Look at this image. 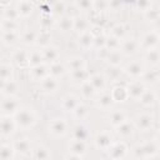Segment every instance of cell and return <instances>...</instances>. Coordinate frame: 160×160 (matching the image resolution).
<instances>
[{
	"mask_svg": "<svg viewBox=\"0 0 160 160\" xmlns=\"http://www.w3.org/2000/svg\"><path fill=\"white\" fill-rule=\"evenodd\" d=\"M86 135H88V132H86L85 128H82V126H76V128L74 129V138H75V140L84 141L85 138H86Z\"/></svg>",
	"mask_w": 160,
	"mask_h": 160,
	"instance_id": "d4e9b609",
	"label": "cell"
},
{
	"mask_svg": "<svg viewBox=\"0 0 160 160\" xmlns=\"http://www.w3.org/2000/svg\"><path fill=\"white\" fill-rule=\"evenodd\" d=\"M65 160H80V156H78V155H68L66 158H65Z\"/></svg>",
	"mask_w": 160,
	"mask_h": 160,
	"instance_id": "b9f144b4",
	"label": "cell"
},
{
	"mask_svg": "<svg viewBox=\"0 0 160 160\" xmlns=\"http://www.w3.org/2000/svg\"><path fill=\"white\" fill-rule=\"evenodd\" d=\"M151 122H152V119H151L149 115H141V116H139L138 120H136V126H138L139 129L145 130V129H149V128L151 126Z\"/></svg>",
	"mask_w": 160,
	"mask_h": 160,
	"instance_id": "8fae6325",
	"label": "cell"
},
{
	"mask_svg": "<svg viewBox=\"0 0 160 160\" xmlns=\"http://www.w3.org/2000/svg\"><path fill=\"white\" fill-rule=\"evenodd\" d=\"M109 121H110L112 125L119 126L121 122H124V121H125V115H124L122 112H120V111H115V112H112V114L110 115Z\"/></svg>",
	"mask_w": 160,
	"mask_h": 160,
	"instance_id": "2e32d148",
	"label": "cell"
},
{
	"mask_svg": "<svg viewBox=\"0 0 160 160\" xmlns=\"http://www.w3.org/2000/svg\"><path fill=\"white\" fill-rule=\"evenodd\" d=\"M85 144H84V141H79V140H75V141H72L71 142V145H70V150L72 151V154L74 155H78V156H80V155H82L84 152H85Z\"/></svg>",
	"mask_w": 160,
	"mask_h": 160,
	"instance_id": "30bf717a",
	"label": "cell"
},
{
	"mask_svg": "<svg viewBox=\"0 0 160 160\" xmlns=\"http://www.w3.org/2000/svg\"><path fill=\"white\" fill-rule=\"evenodd\" d=\"M1 110L2 111H6V112H12L18 109V102L14 100V99H8V100H4L0 105Z\"/></svg>",
	"mask_w": 160,
	"mask_h": 160,
	"instance_id": "7c38bea8",
	"label": "cell"
},
{
	"mask_svg": "<svg viewBox=\"0 0 160 160\" xmlns=\"http://www.w3.org/2000/svg\"><path fill=\"white\" fill-rule=\"evenodd\" d=\"M15 129V121L10 118H2L0 120V134L4 136H9L12 134Z\"/></svg>",
	"mask_w": 160,
	"mask_h": 160,
	"instance_id": "7a4b0ae2",
	"label": "cell"
},
{
	"mask_svg": "<svg viewBox=\"0 0 160 160\" xmlns=\"http://www.w3.org/2000/svg\"><path fill=\"white\" fill-rule=\"evenodd\" d=\"M50 131L56 136L64 135L65 131H66V122L64 120H61V119H55L50 124Z\"/></svg>",
	"mask_w": 160,
	"mask_h": 160,
	"instance_id": "3957f363",
	"label": "cell"
},
{
	"mask_svg": "<svg viewBox=\"0 0 160 160\" xmlns=\"http://www.w3.org/2000/svg\"><path fill=\"white\" fill-rule=\"evenodd\" d=\"M131 129H132L131 124L124 121V122H121V124L118 126V134L121 135V136H128V135L131 134V131H132Z\"/></svg>",
	"mask_w": 160,
	"mask_h": 160,
	"instance_id": "ac0fdd59",
	"label": "cell"
},
{
	"mask_svg": "<svg viewBox=\"0 0 160 160\" xmlns=\"http://www.w3.org/2000/svg\"><path fill=\"white\" fill-rule=\"evenodd\" d=\"M58 58V51L55 48H46L42 52V59L48 61H55Z\"/></svg>",
	"mask_w": 160,
	"mask_h": 160,
	"instance_id": "e0dca14e",
	"label": "cell"
},
{
	"mask_svg": "<svg viewBox=\"0 0 160 160\" xmlns=\"http://www.w3.org/2000/svg\"><path fill=\"white\" fill-rule=\"evenodd\" d=\"M111 99L112 101H124L129 95H128V90L122 86H118V88H114L112 92H111Z\"/></svg>",
	"mask_w": 160,
	"mask_h": 160,
	"instance_id": "8992f818",
	"label": "cell"
},
{
	"mask_svg": "<svg viewBox=\"0 0 160 160\" xmlns=\"http://www.w3.org/2000/svg\"><path fill=\"white\" fill-rule=\"evenodd\" d=\"M76 106H78V101H76V99L74 96H68V98L64 99V108L66 110H71L72 111Z\"/></svg>",
	"mask_w": 160,
	"mask_h": 160,
	"instance_id": "4316f807",
	"label": "cell"
},
{
	"mask_svg": "<svg viewBox=\"0 0 160 160\" xmlns=\"http://www.w3.org/2000/svg\"><path fill=\"white\" fill-rule=\"evenodd\" d=\"M96 145L101 149H108L111 146V136L108 132H101L96 136Z\"/></svg>",
	"mask_w": 160,
	"mask_h": 160,
	"instance_id": "5b68a950",
	"label": "cell"
},
{
	"mask_svg": "<svg viewBox=\"0 0 160 160\" xmlns=\"http://www.w3.org/2000/svg\"><path fill=\"white\" fill-rule=\"evenodd\" d=\"M86 76H88V72L84 69H79V70L72 71V79L75 81H85Z\"/></svg>",
	"mask_w": 160,
	"mask_h": 160,
	"instance_id": "f546056e",
	"label": "cell"
},
{
	"mask_svg": "<svg viewBox=\"0 0 160 160\" xmlns=\"http://www.w3.org/2000/svg\"><path fill=\"white\" fill-rule=\"evenodd\" d=\"M149 160H158V158H156V156H154V158H150Z\"/></svg>",
	"mask_w": 160,
	"mask_h": 160,
	"instance_id": "ee69618b",
	"label": "cell"
},
{
	"mask_svg": "<svg viewBox=\"0 0 160 160\" xmlns=\"http://www.w3.org/2000/svg\"><path fill=\"white\" fill-rule=\"evenodd\" d=\"M12 76V70L8 65H0V79L4 81L10 80Z\"/></svg>",
	"mask_w": 160,
	"mask_h": 160,
	"instance_id": "ffe728a7",
	"label": "cell"
},
{
	"mask_svg": "<svg viewBox=\"0 0 160 160\" xmlns=\"http://www.w3.org/2000/svg\"><path fill=\"white\" fill-rule=\"evenodd\" d=\"M105 44L110 48V50H112V49H115V48H118V40L116 39H109V40H106L105 41Z\"/></svg>",
	"mask_w": 160,
	"mask_h": 160,
	"instance_id": "f35d334b",
	"label": "cell"
},
{
	"mask_svg": "<svg viewBox=\"0 0 160 160\" xmlns=\"http://www.w3.org/2000/svg\"><path fill=\"white\" fill-rule=\"evenodd\" d=\"M16 90H18V85L14 82V81H6L5 82V86H4V92L6 94V95H12V94H15L16 92Z\"/></svg>",
	"mask_w": 160,
	"mask_h": 160,
	"instance_id": "83f0119b",
	"label": "cell"
},
{
	"mask_svg": "<svg viewBox=\"0 0 160 160\" xmlns=\"http://www.w3.org/2000/svg\"><path fill=\"white\" fill-rule=\"evenodd\" d=\"M14 60L16 64L19 65H24V64H29V56L25 51H18L14 55Z\"/></svg>",
	"mask_w": 160,
	"mask_h": 160,
	"instance_id": "7402d4cb",
	"label": "cell"
},
{
	"mask_svg": "<svg viewBox=\"0 0 160 160\" xmlns=\"http://www.w3.org/2000/svg\"><path fill=\"white\" fill-rule=\"evenodd\" d=\"M111 104H112V99H111L110 95H102V96L100 98V100H99V105H100L101 108H104V109L110 108Z\"/></svg>",
	"mask_w": 160,
	"mask_h": 160,
	"instance_id": "4dcf8cb0",
	"label": "cell"
},
{
	"mask_svg": "<svg viewBox=\"0 0 160 160\" xmlns=\"http://www.w3.org/2000/svg\"><path fill=\"white\" fill-rule=\"evenodd\" d=\"M80 44H81L82 48H89L92 44V36L89 35V34H84L80 38Z\"/></svg>",
	"mask_w": 160,
	"mask_h": 160,
	"instance_id": "d6a6232c",
	"label": "cell"
},
{
	"mask_svg": "<svg viewBox=\"0 0 160 160\" xmlns=\"http://www.w3.org/2000/svg\"><path fill=\"white\" fill-rule=\"evenodd\" d=\"M128 90V95L132 96V98H140L144 94V86L140 82H134L131 85H129Z\"/></svg>",
	"mask_w": 160,
	"mask_h": 160,
	"instance_id": "52a82bcc",
	"label": "cell"
},
{
	"mask_svg": "<svg viewBox=\"0 0 160 160\" xmlns=\"http://www.w3.org/2000/svg\"><path fill=\"white\" fill-rule=\"evenodd\" d=\"M149 59L152 64H158V60H159V55H158V51H150L149 54Z\"/></svg>",
	"mask_w": 160,
	"mask_h": 160,
	"instance_id": "ab89813d",
	"label": "cell"
},
{
	"mask_svg": "<svg viewBox=\"0 0 160 160\" xmlns=\"http://www.w3.org/2000/svg\"><path fill=\"white\" fill-rule=\"evenodd\" d=\"M31 74H32V76L35 78V79H40V80H42L45 76H46V69L42 66V65H39V66H34L32 68V70H31Z\"/></svg>",
	"mask_w": 160,
	"mask_h": 160,
	"instance_id": "44dd1931",
	"label": "cell"
},
{
	"mask_svg": "<svg viewBox=\"0 0 160 160\" xmlns=\"http://www.w3.org/2000/svg\"><path fill=\"white\" fill-rule=\"evenodd\" d=\"M125 72H126L128 75H130V76L136 78V76H139V75L142 72V68H141V65L138 64V62H131V64H129V65L125 68Z\"/></svg>",
	"mask_w": 160,
	"mask_h": 160,
	"instance_id": "9c48e42d",
	"label": "cell"
},
{
	"mask_svg": "<svg viewBox=\"0 0 160 160\" xmlns=\"http://www.w3.org/2000/svg\"><path fill=\"white\" fill-rule=\"evenodd\" d=\"M5 82H6V81H4V80H1V79H0V90H4Z\"/></svg>",
	"mask_w": 160,
	"mask_h": 160,
	"instance_id": "7bdbcfd3",
	"label": "cell"
},
{
	"mask_svg": "<svg viewBox=\"0 0 160 160\" xmlns=\"http://www.w3.org/2000/svg\"><path fill=\"white\" fill-rule=\"evenodd\" d=\"M35 122V115L32 111L28 109H22L16 112L15 116V124H18L21 128H30Z\"/></svg>",
	"mask_w": 160,
	"mask_h": 160,
	"instance_id": "6da1fadb",
	"label": "cell"
},
{
	"mask_svg": "<svg viewBox=\"0 0 160 160\" xmlns=\"http://www.w3.org/2000/svg\"><path fill=\"white\" fill-rule=\"evenodd\" d=\"M125 152H126V148L124 144H115L110 146V155L112 160H121Z\"/></svg>",
	"mask_w": 160,
	"mask_h": 160,
	"instance_id": "277c9868",
	"label": "cell"
},
{
	"mask_svg": "<svg viewBox=\"0 0 160 160\" xmlns=\"http://www.w3.org/2000/svg\"><path fill=\"white\" fill-rule=\"evenodd\" d=\"M135 50H136V46H135V42L134 41H128L122 46V51L125 54H132Z\"/></svg>",
	"mask_w": 160,
	"mask_h": 160,
	"instance_id": "836d02e7",
	"label": "cell"
},
{
	"mask_svg": "<svg viewBox=\"0 0 160 160\" xmlns=\"http://www.w3.org/2000/svg\"><path fill=\"white\" fill-rule=\"evenodd\" d=\"M42 61V55L40 52H32L29 55V64L32 66H39Z\"/></svg>",
	"mask_w": 160,
	"mask_h": 160,
	"instance_id": "484cf974",
	"label": "cell"
},
{
	"mask_svg": "<svg viewBox=\"0 0 160 160\" xmlns=\"http://www.w3.org/2000/svg\"><path fill=\"white\" fill-rule=\"evenodd\" d=\"M89 84L92 86L94 90H101L104 86H105V79L104 76L96 74V75H92L89 80Z\"/></svg>",
	"mask_w": 160,
	"mask_h": 160,
	"instance_id": "ba28073f",
	"label": "cell"
},
{
	"mask_svg": "<svg viewBox=\"0 0 160 160\" xmlns=\"http://www.w3.org/2000/svg\"><path fill=\"white\" fill-rule=\"evenodd\" d=\"M140 98H141L142 104H145V105H149V104H151V102L155 100L154 94H152V92H149V91H144V94H142Z\"/></svg>",
	"mask_w": 160,
	"mask_h": 160,
	"instance_id": "1f68e13d",
	"label": "cell"
},
{
	"mask_svg": "<svg viewBox=\"0 0 160 160\" xmlns=\"http://www.w3.org/2000/svg\"><path fill=\"white\" fill-rule=\"evenodd\" d=\"M15 150L20 151L21 154H28L30 151V144L26 139H22V140H18L15 142Z\"/></svg>",
	"mask_w": 160,
	"mask_h": 160,
	"instance_id": "9a60e30c",
	"label": "cell"
},
{
	"mask_svg": "<svg viewBox=\"0 0 160 160\" xmlns=\"http://www.w3.org/2000/svg\"><path fill=\"white\" fill-rule=\"evenodd\" d=\"M22 40L25 41V42H32L34 40H35V36H34V34L32 32H26L25 35H24V38H22Z\"/></svg>",
	"mask_w": 160,
	"mask_h": 160,
	"instance_id": "60d3db41",
	"label": "cell"
},
{
	"mask_svg": "<svg viewBox=\"0 0 160 160\" xmlns=\"http://www.w3.org/2000/svg\"><path fill=\"white\" fill-rule=\"evenodd\" d=\"M155 42H156V36H154V35H148L144 39V45L146 48H151L152 45H155Z\"/></svg>",
	"mask_w": 160,
	"mask_h": 160,
	"instance_id": "e575fe53",
	"label": "cell"
},
{
	"mask_svg": "<svg viewBox=\"0 0 160 160\" xmlns=\"http://www.w3.org/2000/svg\"><path fill=\"white\" fill-rule=\"evenodd\" d=\"M69 68L71 71H75V70H79V69H84V61L82 59L80 58H74L69 61Z\"/></svg>",
	"mask_w": 160,
	"mask_h": 160,
	"instance_id": "cb8c5ba5",
	"label": "cell"
},
{
	"mask_svg": "<svg viewBox=\"0 0 160 160\" xmlns=\"http://www.w3.org/2000/svg\"><path fill=\"white\" fill-rule=\"evenodd\" d=\"M35 160H48L49 159V151L44 146H39L34 152Z\"/></svg>",
	"mask_w": 160,
	"mask_h": 160,
	"instance_id": "d6986e66",
	"label": "cell"
},
{
	"mask_svg": "<svg viewBox=\"0 0 160 160\" xmlns=\"http://www.w3.org/2000/svg\"><path fill=\"white\" fill-rule=\"evenodd\" d=\"M72 111H74L75 116H76V118H80V119H81V118H84V116H85V114H86L85 108H84V106H81V105H78Z\"/></svg>",
	"mask_w": 160,
	"mask_h": 160,
	"instance_id": "d590c367",
	"label": "cell"
},
{
	"mask_svg": "<svg viewBox=\"0 0 160 160\" xmlns=\"http://www.w3.org/2000/svg\"><path fill=\"white\" fill-rule=\"evenodd\" d=\"M15 39H16V36H15L14 32H6V34L4 35V41H5L6 44H12V42L15 41Z\"/></svg>",
	"mask_w": 160,
	"mask_h": 160,
	"instance_id": "74e56055",
	"label": "cell"
},
{
	"mask_svg": "<svg viewBox=\"0 0 160 160\" xmlns=\"http://www.w3.org/2000/svg\"><path fill=\"white\" fill-rule=\"evenodd\" d=\"M94 89H92V86L89 84V82H85L84 85H82V92H84V95H86V96H91L92 94H94Z\"/></svg>",
	"mask_w": 160,
	"mask_h": 160,
	"instance_id": "8d00e7d4",
	"label": "cell"
},
{
	"mask_svg": "<svg viewBox=\"0 0 160 160\" xmlns=\"http://www.w3.org/2000/svg\"><path fill=\"white\" fill-rule=\"evenodd\" d=\"M14 158V150L11 146L2 145L0 146V160H12Z\"/></svg>",
	"mask_w": 160,
	"mask_h": 160,
	"instance_id": "4fadbf2b",
	"label": "cell"
},
{
	"mask_svg": "<svg viewBox=\"0 0 160 160\" xmlns=\"http://www.w3.org/2000/svg\"><path fill=\"white\" fill-rule=\"evenodd\" d=\"M64 72H65V68H64L62 65L58 64V62H55V64H52V65L50 66V74L52 75V78L61 76Z\"/></svg>",
	"mask_w": 160,
	"mask_h": 160,
	"instance_id": "603a6c76",
	"label": "cell"
},
{
	"mask_svg": "<svg viewBox=\"0 0 160 160\" xmlns=\"http://www.w3.org/2000/svg\"><path fill=\"white\" fill-rule=\"evenodd\" d=\"M58 88V81L55 78H44L42 79V89L45 91H54Z\"/></svg>",
	"mask_w": 160,
	"mask_h": 160,
	"instance_id": "5bb4252c",
	"label": "cell"
},
{
	"mask_svg": "<svg viewBox=\"0 0 160 160\" xmlns=\"http://www.w3.org/2000/svg\"><path fill=\"white\" fill-rule=\"evenodd\" d=\"M106 59H108V61L111 64V65H118L119 62H120V59H121V56H120V54L119 52H116V51H111V52H108V56H106Z\"/></svg>",
	"mask_w": 160,
	"mask_h": 160,
	"instance_id": "f1b7e54d",
	"label": "cell"
}]
</instances>
